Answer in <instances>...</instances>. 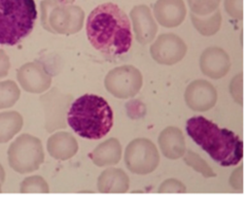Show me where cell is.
<instances>
[{
  "label": "cell",
  "instance_id": "cell-1",
  "mask_svg": "<svg viewBox=\"0 0 249 199\" xmlns=\"http://www.w3.org/2000/svg\"><path fill=\"white\" fill-rule=\"evenodd\" d=\"M86 32L90 45L108 55L126 53L131 47L130 20L124 11L112 2L100 4L90 12Z\"/></svg>",
  "mask_w": 249,
  "mask_h": 199
},
{
  "label": "cell",
  "instance_id": "cell-2",
  "mask_svg": "<svg viewBox=\"0 0 249 199\" xmlns=\"http://www.w3.org/2000/svg\"><path fill=\"white\" fill-rule=\"evenodd\" d=\"M186 130L193 141L221 166H234L241 160L243 145L234 132L220 127L202 116L189 118Z\"/></svg>",
  "mask_w": 249,
  "mask_h": 199
},
{
  "label": "cell",
  "instance_id": "cell-3",
  "mask_svg": "<svg viewBox=\"0 0 249 199\" xmlns=\"http://www.w3.org/2000/svg\"><path fill=\"white\" fill-rule=\"evenodd\" d=\"M67 122L79 136L99 140L106 136L114 123L113 111L108 102L95 94H84L69 107Z\"/></svg>",
  "mask_w": 249,
  "mask_h": 199
},
{
  "label": "cell",
  "instance_id": "cell-4",
  "mask_svg": "<svg viewBox=\"0 0 249 199\" xmlns=\"http://www.w3.org/2000/svg\"><path fill=\"white\" fill-rule=\"evenodd\" d=\"M36 18L34 0H0V45L18 44L30 34Z\"/></svg>",
  "mask_w": 249,
  "mask_h": 199
},
{
  "label": "cell",
  "instance_id": "cell-5",
  "mask_svg": "<svg viewBox=\"0 0 249 199\" xmlns=\"http://www.w3.org/2000/svg\"><path fill=\"white\" fill-rule=\"evenodd\" d=\"M41 24L53 34L70 35L79 32L84 24L85 13L76 5H62L53 0H43L40 4Z\"/></svg>",
  "mask_w": 249,
  "mask_h": 199
},
{
  "label": "cell",
  "instance_id": "cell-6",
  "mask_svg": "<svg viewBox=\"0 0 249 199\" xmlns=\"http://www.w3.org/2000/svg\"><path fill=\"white\" fill-rule=\"evenodd\" d=\"M7 154L10 167L19 174L36 171L45 158L40 139L27 133L19 135L13 141Z\"/></svg>",
  "mask_w": 249,
  "mask_h": 199
},
{
  "label": "cell",
  "instance_id": "cell-7",
  "mask_svg": "<svg viewBox=\"0 0 249 199\" xmlns=\"http://www.w3.org/2000/svg\"><path fill=\"white\" fill-rule=\"evenodd\" d=\"M160 162V154L155 144L146 138L132 140L124 151L126 168L137 175H147L155 171Z\"/></svg>",
  "mask_w": 249,
  "mask_h": 199
},
{
  "label": "cell",
  "instance_id": "cell-8",
  "mask_svg": "<svg viewBox=\"0 0 249 199\" xmlns=\"http://www.w3.org/2000/svg\"><path fill=\"white\" fill-rule=\"evenodd\" d=\"M143 84L141 72L132 65H123L108 72L104 80L107 91L120 99L136 95Z\"/></svg>",
  "mask_w": 249,
  "mask_h": 199
},
{
  "label": "cell",
  "instance_id": "cell-9",
  "mask_svg": "<svg viewBox=\"0 0 249 199\" xmlns=\"http://www.w3.org/2000/svg\"><path fill=\"white\" fill-rule=\"evenodd\" d=\"M187 52L185 42L176 34L160 35L150 48L153 59L161 65H174L181 61Z\"/></svg>",
  "mask_w": 249,
  "mask_h": 199
},
{
  "label": "cell",
  "instance_id": "cell-10",
  "mask_svg": "<svg viewBox=\"0 0 249 199\" xmlns=\"http://www.w3.org/2000/svg\"><path fill=\"white\" fill-rule=\"evenodd\" d=\"M19 85L27 92L40 94L48 90L52 83V76L46 66L39 61L27 62L17 72Z\"/></svg>",
  "mask_w": 249,
  "mask_h": 199
},
{
  "label": "cell",
  "instance_id": "cell-11",
  "mask_svg": "<svg viewBox=\"0 0 249 199\" xmlns=\"http://www.w3.org/2000/svg\"><path fill=\"white\" fill-rule=\"evenodd\" d=\"M187 106L196 112H206L217 102V91L213 84L205 80L192 82L185 90Z\"/></svg>",
  "mask_w": 249,
  "mask_h": 199
},
{
  "label": "cell",
  "instance_id": "cell-12",
  "mask_svg": "<svg viewBox=\"0 0 249 199\" xmlns=\"http://www.w3.org/2000/svg\"><path fill=\"white\" fill-rule=\"evenodd\" d=\"M199 66L205 76L218 80L228 74L231 67L230 56L223 49L210 47L202 51Z\"/></svg>",
  "mask_w": 249,
  "mask_h": 199
},
{
  "label": "cell",
  "instance_id": "cell-13",
  "mask_svg": "<svg viewBox=\"0 0 249 199\" xmlns=\"http://www.w3.org/2000/svg\"><path fill=\"white\" fill-rule=\"evenodd\" d=\"M129 17L137 42L142 45L152 42L156 37L158 25L150 8L146 5L134 6L129 13Z\"/></svg>",
  "mask_w": 249,
  "mask_h": 199
},
{
  "label": "cell",
  "instance_id": "cell-14",
  "mask_svg": "<svg viewBox=\"0 0 249 199\" xmlns=\"http://www.w3.org/2000/svg\"><path fill=\"white\" fill-rule=\"evenodd\" d=\"M64 96L53 89L49 93L42 95L40 100L45 111V128L48 132L55 129L65 128V106L62 105Z\"/></svg>",
  "mask_w": 249,
  "mask_h": 199
},
{
  "label": "cell",
  "instance_id": "cell-15",
  "mask_svg": "<svg viewBox=\"0 0 249 199\" xmlns=\"http://www.w3.org/2000/svg\"><path fill=\"white\" fill-rule=\"evenodd\" d=\"M187 14L183 0H158L154 5V16L163 27L172 28L180 25Z\"/></svg>",
  "mask_w": 249,
  "mask_h": 199
},
{
  "label": "cell",
  "instance_id": "cell-16",
  "mask_svg": "<svg viewBox=\"0 0 249 199\" xmlns=\"http://www.w3.org/2000/svg\"><path fill=\"white\" fill-rule=\"evenodd\" d=\"M159 145L162 154L169 159H178L186 151L182 131L175 126L164 128L159 136Z\"/></svg>",
  "mask_w": 249,
  "mask_h": 199
},
{
  "label": "cell",
  "instance_id": "cell-17",
  "mask_svg": "<svg viewBox=\"0 0 249 199\" xmlns=\"http://www.w3.org/2000/svg\"><path fill=\"white\" fill-rule=\"evenodd\" d=\"M47 149L54 159L67 160L73 157L78 151V143L70 133L57 132L48 139Z\"/></svg>",
  "mask_w": 249,
  "mask_h": 199
},
{
  "label": "cell",
  "instance_id": "cell-18",
  "mask_svg": "<svg viewBox=\"0 0 249 199\" xmlns=\"http://www.w3.org/2000/svg\"><path fill=\"white\" fill-rule=\"evenodd\" d=\"M128 176L117 168H109L103 171L97 181V188L101 193H124L128 190Z\"/></svg>",
  "mask_w": 249,
  "mask_h": 199
},
{
  "label": "cell",
  "instance_id": "cell-19",
  "mask_svg": "<svg viewBox=\"0 0 249 199\" xmlns=\"http://www.w3.org/2000/svg\"><path fill=\"white\" fill-rule=\"evenodd\" d=\"M121 156L122 146L116 138L102 142L89 153L92 162L99 167L115 165L121 160Z\"/></svg>",
  "mask_w": 249,
  "mask_h": 199
},
{
  "label": "cell",
  "instance_id": "cell-20",
  "mask_svg": "<svg viewBox=\"0 0 249 199\" xmlns=\"http://www.w3.org/2000/svg\"><path fill=\"white\" fill-rule=\"evenodd\" d=\"M22 116L17 111L0 113V144L12 140L22 128Z\"/></svg>",
  "mask_w": 249,
  "mask_h": 199
},
{
  "label": "cell",
  "instance_id": "cell-21",
  "mask_svg": "<svg viewBox=\"0 0 249 199\" xmlns=\"http://www.w3.org/2000/svg\"><path fill=\"white\" fill-rule=\"evenodd\" d=\"M191 19L195 28L203 36H211L221 27L222 16L220 10H215L212 15L197 16L191 13Z\"/></svg>",
  "mask_w": 249,
  "mask_h": 199
},
{
  "label": "cell",
  "instance_id": "cell-22",
  "mask_svg": "<svg viewBox=\"0 0 249 199\" xmlns=\"http://www.w3.org/2000/svg\"><path fill=\"white\" fill-rule=\"evenodd\" d=\"M20 96L18 84L11 80L0 82V110L13 107Z\"/></svg>",
  "mask_w": 249,
  "mask_h": 199
},
{
  "label": "cell",
  "instance_id": "cell-23",
  "mask_svg": "<svg viewBox=\"0 0 249 199\" xmlns=\"http://www.w3.org/2000/svg\"><path fill=\"white\" fill-rule=\"evenodd\" d=\"M183 156H184L185 163L188 166L192 167L195 171L200 173L203 177L210 178V177H215L216 176V174L213 172L212 168L197 153H196L192 150H188V152Z\"/></svg>",
  "mask_w": 249,
  "mask_h": 199
},
{
  "label": "cell",
  "instance_id": "cell-24",
  "mask_svg": "<svg viewBox=\"0 0 249 199\" xmlns=\"http://www.w3.org/2000/svg\"><path fill=\"white\" fill-rule=\"evenodd\" d=\"M21 193H48L49 185L41 176H31L25 178L19 187Z\"/></svg>",
  "mask_w": 249,
  "mask_h": 199
},
{
  "label": "cell",
  "instance_id": "cell-25",
  "mask_svg": "<svg viewBox=\"0 0 249 199\" xmlns=\"http://www.w3.org/2000/svg\"><path fill=\"white\" fill-rule=\"evenodd\" d=\"M221 0H188L191 12L197 16H207L217 10Z\"/></svg>",
  "mask_w": 249,
  "mask_h": 199
},
{
  "label": "cell",
  "instance_id": "cell-26",
  "mask_svg": "<svg viewBox=\"0 0 249 199\" xmlns=\"http://www.w3.org/2000/svg\"><path fill=\"white\" fill-rule=\"evenodd\" d=\"M126 114L131 119L142 118L146 114L145 105L138 99H133L125 104Z\"/></svg>",
  "mask_w": 249,
  "mask_h": 199
},
{
  "label": "cell",
  "instance_id": "cell-27",
  "mask_svg": "<svg viewBox=\"0 0 249 199\" xmlns=\"http://www.w3.org/2000/svg\"><path fill=\"white\" fill-rule=\"evenodd\" d=\"M159 193H185L186 186L176 179L164 181L159 187Z\"/></svg>",
  "mask_w": 249,
  "mask_h": 199
},
{
  "label": "cell",
  "instance_id": "cell-28",
  "mask_svg": "<svg viewBox=\"0 0 249 199\" xmlns=\"http://www.w3.org/2000/svg\"><path fill=\"white\" fill-rule=\"evenodd\" d=\"M226 12L235 19H242L243 17V9H242V0H225L224 3Z\"/></svg>",
  "mask_w": 249,
  "mask_h": 199
},
{
  "label": "cell",
  "instance_id": "cell-29",
  "mask_svg": "<svg viewBox=\"0 0 249 199\" xmlns=\"http://www.w3.org/2000/svg\"><path fill=\"white\" fill-rule=\"evenodd\" d=\"M230 90L232 98L239 105H242V74H238L232 79Z\"/></svg>",
  "mask_w": 249,
  "mask_h": 199
},
{
  "label": "cell",
  "instance_id": "cell-30",
  "mask_svg": "<svg viewBox=\"0 0 249 199\" xmlns=\"http://www.w3.org/2000/svg\"><path fill=\"white\" fill-rule=\"evenodd\" d=\"M230 183L233 189L242 190V167H238L233 171L230 178Z\"/></svg>",
  "mask_w": 249,
  "mask_h": 199
},
{
  "label": "cell",
  "instance_id": "cell-31",
  "mask_svg": "<svg viewBox=\"0 0 249 199\" xmlns=\"http://www.w3.org/2000/svg\"><path fill=\"white\" fill-rule=\"evenodd\" d=\"M10 69V59L6 52L0 49V79L5 78Z\"/></svg>",
  "mask_w": 249,
  "mask_h": 199
},
{
  "label": "cell",
  "instance_id": "cell-32",
  "mask_svg": "<svg viewBox=\"0 0 249 199\" xmlns=\"http://www.w3.org/2000/svg\"><path fill=\"white\" fill-rule=\"evenodd\" d=\"M5 178H6V174H5V170L3 168V166L0 164V181L3 183L5 182Z\"/></svg>",
  "mask_w": 249,
  "mask_h": 199
},
{
  "label": "cell",
  "instance_id": "cell-33",
  "mask_svg": "<svg viewBox=\"0 0 249 199\" xmlns=\"http://www.w3.org/2000/svg\"><path fill=\"white\" fill-rule=\"evenodd\" d=\"M54 2L58 3V4H62V5H69L72 4L75 0H53Z\"/></svg>",
  "mask_w": 249,
  "mask_h": 199
},
{
  "label": "cell",
  "instance_id": "cell-34",
  "mask_svg": "<svg viewBox=\"0 0 249 199\" xmlns=\"http://www.w3.org/2000/svg\"><path fill=\"white\" fill-rule=\"evenodd\" d=\"M2 192V182H1V181H0V193Z\"/></svg>",
  "mask_w": 249,
  "mask_h": 199
}]
</instances>
